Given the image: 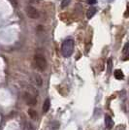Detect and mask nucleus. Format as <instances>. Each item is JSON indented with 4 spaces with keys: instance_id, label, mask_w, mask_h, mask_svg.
<instances>
[{
    "instance_id": "nucleus-1",
    "label": "nucleus",
    "mask_w": 129,
    "mask_h": 130,
    "mask_svg": "<svg viewBox=\"0 0 129 130\" xmlns=\"http://www.w3.org/2000/svg\"><path fill=\"white\" fill-rule=\"evenodd\" d=\"M74 52V41L72 39H67L65 40L62 47H61V53L64 57H70Z\"/></svg>"
},
{
    "instance_id": "nucleus-2",
    "label": "nucleus",
    "mask_w": 129,
    "mask_h": 130,
    "mask_svg": "<svg viewBox=\"0 0 129 130\" xmlns=\"http://www.w3.org/2000/svg\"><path fill=\"white\" fill-rule=\"evenodd\" d=\"M34 65L39 71H44L47 68V60L45 58V56L42 54H35L34 56Z\"/></svg>"
},
{
    "instance_id": "nucleus-3",
    "label": "nucleus",
    "mask_w": 129,
    "mask_h": 130,
    "mask_svg": "<svg viewBox=\"0 0 129 130\" xmlns=\"http://www.w3.org/2000/svg\"><path fill=\"white\" fill-rule=\"evenodd\" d=\"M25 12H26V15L30 19H34V20H36L38 19L39 17H40V14H39V12L34 8L32 6H27L26 8H25Z\"/></svg>"
},
{
    "instance_id": "nucleus-4",
    "label": "nucleus",
    "mask_w": 129,
    "mask_h": 130,
    "mask_svg": "<svg viewBox=\"0 0 129 130\" xmlns=\"http://www.w3.org/2000/svg\"><path fill=\"white\" fill-rule=\"evenodd\" d=\"M23 99H24V101L27 103V105H30V106L36 105V103H37L36 98L34 97V96H32L31 94L27 93V92H25V93L23 94Z\"/></svg>"
},
{
    "instance_id": "nucleus-5",
    "label": "nucleus",
    "mask_w": 129,
    "mask_h": 130,
    "mask_svg": "<svg viewBox=\"0 0 129 130\" xmlns=\"http://www.w3.org/2000/svg\"><path fill=\"white\" fill-rule=\"evenodd\" d=\"M105 127L107 130H111L114 127V121L110 116H105Z\"/></svg>"
},
{
    "instance_id": "nucleus-6",
    "label": "nucleus",
    "mask_w": 129,
    "mask_h": 130,
    "mask_svg": "<svg viewBox=\"0 0 129 130\" xmlns=\"http://www.w3.org/2000/svg\"><path fill=\"white\" fill-rule=\"evenodd\" d=\"M114 75H115V78H116L117 80H122L124 78L123 72L120 70V69H117V70L115 71Z\"/></svg>"
},
{
    "instance_id": "nucleus-7",
    "label": "nucleus",
    "mask_w": 129,
    "mask_h": 130,
    "mask_svg": "<svg viewBox=\"0 0 129 130\" xmlns=\"http://www.w3.org/2000/svg\"><path fill=\"white\" fill-rule=\"evenodd\" d=\"M96 8H94V7H92L90 9H88V11L86 13V17H87V19H91L92 17L94 16L95 14H96Z\"/></svg>"
},
{
    "instance_id": "nucleus-8",
    "label": "nucleus",
    "mask_w": 129,
    "mask_h": 130,
    "mask_svg": "<svg viewBox=\"0 0 129 130\" xmlns=\"http://www.w3.org/2000/svg\"><path fill=\"white\" fill-rule=\"evenodd\" d=\"M50 106H51V104H50V99H46L43 104V113L44 114L48 113L49 109H50Z\"/></svg>"
},
{
    "instance_id": "nucleus-9",
    "label": "nucleus",
    "mask_w": 129,
    "mask_h": 130,
    "mask_svg": "<svg viewBox=\"0 0 129 130\" xmlns=\"http://www.w3.org/2000/svg\"><path fill=\"white\" fill-rule=\"evenodd\" d=\"M28 114H29V116H30V118L32 119H34V120H36L38 118L37 116V113L34 111V110H29V112H28Z\"/></svg>"
},
{
    "instance_id": "nucleus-10",
    "label": "nucleus",
    "mask_w": 129,
    "mask_h": 130,
    "mask_svg": "<svg viewBox=\"0 0 129 130\" xmlns=\"http://www.w3.org/2000/svg\"><path fill=\"white\" fill-rule=\"evenodd\" d=\"M128 46H129V44L128 43H126L125 45H124V48H123V54L125 55V57H127V55H128Z\"/></svg>"
},
{
    "instance_id": "nucleus-11",
    "label": "nucleus",
    "mask_w": 129,
    "mask_h": 130,
    "mask_svg": "<svg viewBox=\"0 0 129 130\" xmlns=\"http://www.w3.org/2000/svg\"><path fill=\"white\" fill-rule=\"evenodd\" d=\"M112 66H113V60L112 58H110L108 60V72L109 73H111V71H112Z\"/></svg>"
},
{
    "instance_id": "nucleus-12",
    "label": "nucleus",
    "mask_w": 129,
    "mask_h": 130,
    "mask_svg": "<svg viewBox=\"0 0 129 130\" xmlns=\"http://www.w3.org/2000/svg\"><path fill=\"white\" fill-rule=\"evenodd\" d=\"M35 80H36V84H37L38 86H41L42 85V79H41V77L40 76H38V75H36L35 76Z\"/></svg>"
},
{
    "instance_id": "nucleus-13",
    "label": "nucleus",
    "mask_w": 129,
    "mask_h": 130,
    "mask_svg": "<svg viewBox=\"0 0 129 130\" xmlns=\"http://www.w3.org/2000/svg\"><path fill=\"white\" fill-rule=\"evenodd\" d=\"M69 2H70V0H63V1H62V4H61V7H62V8H65L66 6L69 4Z\"/></svg>"
},
{
    "instance_id": "nucleus-14",
    "label": "nucleus",
    "mask_w": 129,
    "mask_h": 130,
    "mask_svg": "<svg viewBox=\"0 0 129 130\" xmlns=\"http://www.w3.org/2000/svg\"><path fill=\"white\" fill-rule=\"evenodd\" d=\"M96 3V0H88V4H94Z\"/></svg>"
}]
</instances>
